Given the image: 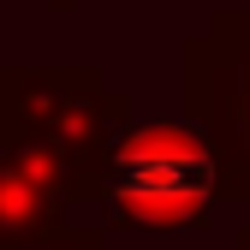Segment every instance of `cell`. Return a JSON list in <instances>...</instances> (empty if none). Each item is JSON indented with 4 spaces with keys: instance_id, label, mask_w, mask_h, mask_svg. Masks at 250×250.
I'll return each mask as SVG.
<instances>
[{
    "instance_id": "1",
    "label": "cell",
    "mask_w": 250,
    "mask_h": 250,
    "mask_svg": "<svg viewBox=\"0 0 250 250\" xmlns=\"http://www.w3.org/2000/svg\"><path fill=\"white\" fill-rule=\"evenodd\" d=\"M83 203L102 208V232H197L221 208V155L185 113L131 125Z\"/></svg>"
},
{
    "instance_id": "2",
    "label": "cell",
    "mask_w": 250,
    "mask_h": 250,
    "mask_svg": "<svg viewBox=\"0 0 250 250\" xmlns=\"http://www.w3.org/2000/svg\"><path fill=\"white\" fill-rule=\"evenodd\" d=\"M131 131V96L102 66H0V149H36L89 197L107 149Z\"/></svg>"
},
{
    "instance_id": "3",
    "label": "cell",
    "mask_w": 250,
    "mask_h": 250,
    "mask_svg": "<svg viewBox=\"0 0 250 250\" xmlns=\"http://www.w3.org/2000/svg\"><path fill=\"white\" fill-rule=\"evenodd\" d=\"M179 96L221 155V203H250V6H221L179 48Z\"/></svg>"
},
{
    "instance_id": "4",
    "label": "cell",
    "mask_w": 250,
    "mask_h": 250,
    "mask_svg": "<svg viewBox=\"0 0 250 250\" xmlns=\"http://www.w3.org/2000/svg\"><path fill=\"white\" fill-rule=\"evenodd\" d=\"M66 173L36 149H0V250H36L66 227Z\"/></svg>"
},
{
    "instance_id": "5",
    "label": "cell",
    "mask_w": 250,
    "mask_h": 250,
    "mask_svg": "<svg viewBox=\"0 0 250 250\" xmlns=\"http://www.w3.org/2000/svg\"><path fill=\"white\" fill-rule=\"evenodd\" d=\"M36 250H113L102 227H60L54 238H42Z\"/></svg>"
},
{
    "instance_id": "6",
    "label": "cell",
    "mask_w": 250,
    "mask_h": 250,
    "mask_svg": "<svg viewBox=\"0 0 250 250\" xmlns=\"http://www.w3.org/2000/svg\"><path fill=\"white\" fill-rule=\"evenodd\" d=\"M227 250H250V227H238V238H232Z\"/></svg>"
},
{
    "instance_id": "7",
    "label": "cell",
    "mask_w": 250,
    "mask_h": 250,
    "mask_svg": "<svg viewBox=\"0 0 250 250\" xmlns=\"http://www.w3.org/2000/svg\"><path fill=\"white\" fill-rule=\"evenodd\" d=\"M48 6H54V12H72V6H78V0H48Z\"/></svg>"
}]
</instances>
